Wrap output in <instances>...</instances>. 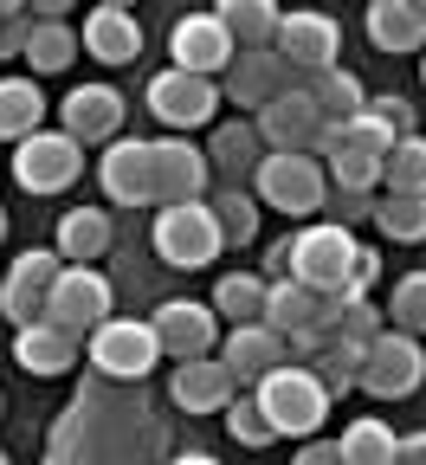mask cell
I'll return each instance as SVG.
<instances>
[{
  "mask_svg": "<svg viewBox=\"0 0 426 465\" xmlns=\"http://www.w3.org/2000/svg\"><path fill=\"white\" fill-rule=\"evenodd\" d=\"M253 401L265 407L278 440H317L323 420H330V388L317 381L311 362H278L272 375L253 381Z\"/></svg>",
  "mask_w": 426,
  "mask_h": 465,
  "instance_id": "cell-1",
  "label": "cell"
},
{
  "mask_svg": "<svg viewBox=\"0 0 426 465\" xmlns=\"http://www.w3.org/2000/svg\"><path fill=\"white\" fill-rule=\"evenodd\" d=\"M253 201H265L291 220H311L330 201V168L303 149H265V162L253 168Z\"/></svg>",
  "mask_w": 426,
  "mask_h": 465,
  "instance_id": "cell-2",
  "label": "cell"
},
{
  "mask_svg": "<svg viewBox=\"0 0 426 465\" xmlns=\"http://www.w3.org/2000/svg\"><path fill=\"white\" fill-rule=\"evenodd\" d=\"M155 252H162V265H174V272L213 265V259L226 252V232H220L213 207H207V201H168V207L155 213Z\"/></svg>",
  "mask_w": 426,
  "mask_h": 465,
  "instance_id": "cell-3",
  "label": "cell"
},
{
  "mask_svg": "<svg viewBox=\"0 0 426 465\" xmlns=\"http://www.w3.org/2000/svg\"><path fill=\"white\" fill-rule=\"evenodd\" d=\"M84 356L97 375H116V381H143L155 362H162V336L149 317H104L91 336H84Z\"/></svg>",
  "mask_w": 426,
  "mask_h": 465,
  "instance_id": "cell-4",
  "label": "cell"
},
{
  "mask_svg": "<svg viewBox=\"0 0 426 465\" xmlns=\"http://www.w3.org/2000/svg\"><path fill=\"white\" fill-rule=\"evenodd\" d=\"M420 381H426V349L407 330H381L369 342V356H362V375H355V388L375 401H407V394H420Z\"/></svg>",
  "mask_w": 426,
  "mask_h": 465,
  "instance_id": "cell-5",
  "label": "cell"
},
{
  "mask_svg": "<svg viewBox=\"0 0 426 465\" xmlns=\"http://www.w3.org/2000/svg\"><path fill=\"white\" fill-rule=\"evenodd\" d=\"M84 174V143L65 130H33L26 143H14V182L26 194H65Z\"/></svg>",
  "mask_w": 426,
  "mask_h": 465,
  "instance_id": "cell-6",
  "label": "cell"
},
{
  "mask_svg": "<svg viewBox=\"0 0 426 465\" xmlns=\"http://www.w3.org/2000/svg\"><path fill=\"white\" fill-rule=\"evenodd\" d=\"M355 232L349 226H336V220H317V226H303V232H291V278L297 284H311L317 298L323 291H342L349 284V259H355Z\"/></svg>",
  "mask_w": 426,
  "mask_h": 465,
  "instance_id": "cell-7",
  "label": "cell"
},
{
  "mask_svg": "<svg viewBox=\"0 0 426 465\" xmlns=\"http://www.w3.org/2000/svg\"><path fill=\"white\" fill-rule=\"evenodd\" d=\"M284 91H303V72L291 65L278 45H253V52H239L233 65H226V84H220V97H233L239 110H265V104H272V97H284Z\"/></svg>",
  "mask_w": 426,
  "mask_h": 465,
  "instance_id": "cell-8",
  "label": "cell"
},
{
  "mask_svg": "<svg viewBox=\"0 0 426 465\" xmlns=\"http://www.w3.org/2000/svg\"><path fill=\"white\" fill-rule=\"evenodd\" d=\"M143 97H149V110H155L162 130H207L213 110H220V84H213V78H194V72H181V65L155 72Z\"/></svg>",
  "mask_w": 426,
  "mask_h": 465,
  "instance_id": "cell-9",
  "label": "cell"
},
{
  "mask_svg": "<svg viewBox=\"0 0 426 465\" xmlns=\"http://www.w3.org/2000/svg\"><path fill=\"white\" fill-rule=\"evenodd\" d=\"M58 272H65V259H58V252H45V246H26V252L14 259L7 284H0V317H7L14 330H26V323H45V298H52Z\"/></svg>",
  "mask_w": 426,
  "mask_h": 465,
  "instance_id": "cell-10",
  "label": "cell"
},
{
  "mask_svg": "<svg viewBox=\"0 0 426 465\" xmlns=\"http://www.w3.org/2000/svg\"><path fill=\"white\" fill-rule=\"evenodd\" d=\"M233 58H239V45H233V33L220 26V14H181V20L168 26V65H181V72L220 78Z\"/></svg>",
  "mask_w": 426,
  "mask_h": 465,
  "instance_id": "cell-11",
  "label": "cell"
},
{
  "mask_svg": "<svg viewBox=\"0 0 426 465\" xmlns=\"http://www.w3.org/2000/svg\"><path fill=\"white\" fill-rule=\"evenodd\" d=\"M97 182L116 207H155V149L136 143V136H116L104 143V162H97Z\"/></svg>",
  "mask_w": 426,
  "mask_h": 465,
  "instance_id": "cell-12",
  "label": "cell"
},
{
  "mask_svg": "<svg viewBox=\"0 0 426 465\" xmlns=\"http://www.w3.org/2000/svg\"><path fill=\"white\" fill-rule=\"evenodd\" d=\"M110 317V278L97 265H65L52 284V298H45V323H65V330H97Z\"/></svg>",
  "mask_w": 426,
  "mask_h": 465,
  "instance_id": "cell-13",
  "label": "cell"
},
{
  "mask_svg": "<svg viewBox=\"0 0 426 465\" xmlns=\"http://www.w3.org/2000/svg\"><path fill=\"white\" fill-rule=\"evenodd\" d=\"M149 323L162 336V356H174V362L213 356V342H220V311L213 304H194V298H168Z\"/></svg>",
  "mask_w": 426,
  "mask_h": 465,
  "instance_id": "cell-14",
  "label": "cell"
},
{
  "mask_svg": "<svg viewBox=\"0 0 426 465\" xmlns=\"http://www.w3.org/2000/svg\"><path fill=\"white\" fill-rule=\"evenodd\" d=\"M124 91L116 84H78L65 91V104H58V130L78 136V143H116V130H124Z\"/></svg>",
  "mask_w": 426,
  "mask_h": 465,
  "instance_id": "cell-15",
  "label": "cell"
},
{
  "mask_svg": "<svg viewBox=\"0 0 426 465\" xmlns=\"http://www.w3.org/2000/svg\"><path fill=\"white\" fill-rule=\"evenodd\" d=\"M297 72H323V65H336V52H342V26L330 20V14H317V7H297V14H284L278 20V39H272Z\"/></svg>",
  "mask_w": 426,
  "mask_h": 465,
  "instance_id": "cell-16",
  "label": "cell"
},
{
  "mask_svg": "<svg viewBox=\"0 0 426 465\" xmlns=\"http://www.w3.org/2000/svg\"><path fill=\"white\" fill-rule=\"evenodd\" d=\"M168 394H174L181 414H226L233 394H239V375H233L220 356H194V362H174Z\"/></svg>",
  "mask_w": 426,
  "mask_h": 465,
  "instance_id": "cell-17",
  "label": "cell"
},
{
  "mask_svg": "<svg viewBox=\"0 0 426 465\" xmlns=\"http://www.w3.org/2000/svg\"><path fill=\"white\" fill-rule=\"evenodd\" d=\"M155 149V194H162V207L168 201H207V149L194 143V136H162V143H149Z\"/></svg>",
  "mask_w": 426,
  "mask_h": 465,
  "instance_id": "cell-18",
  "label": "cell"
},
{
  "mask_svg": "<svg viewBox=\"0 0 426 465\" xmlns=\"http://www.w3.org/2000/svg\"><path fill=\"white\" fill-rule=\"evenodd\" d=\"M220 362L239 375V388H253L259 375H272V369L291 362V356H284V336L259 317V323H233V330L220 336Z\"/></svg>",
  "mask_w": 426,
  "mask_h": 465,
  "instance_id": "cell-19",
  "label": "cell"
},
{
  "mask_svg": "<svg viewBox=\"0 0 426 465\" xmlns=\"http://www.w3.org/2000/svg\"><path fill=\"white\" fill-rule=\"evenodd\" d=\"M78 356H84V330H65V323H26V330H14V362L26 375H65Z\"/></svg>",
  "mask_w": 426,
  "mask_h": 465,
  "instance_id": "cell-20",
  "label": "cell"
},
{
  "mask_svg": "<svg viewBox=\"0 0 426 465\" xmlns=\"http://www.w3.org/2000/svg\"><path fill=\"white\" fill-rule=\"evenodd\" d=\"M259 136H265V149H303L311 155V143H317V130H323V116H317V104L303 97V91H284V97H272L259 116Z\"/></svg>",
  "mask_w": 426,
  "mask_h": 465,
  "instance_id": "cell-21",
  "label": "cell"
},
{
  "mask_svg": "<svg viewBox=\"0 0 426 465\" xmlns=\"http://www.w3.org/2000/svg\"><path fill=\"white\" fill-rule=\"evenodd\" d=\"M78 39H84V52L97 65H130V58H143V26H136L130 7H91Z\"/></svg>",
  "mask_w": 426,
  "mask_h": 465,
  "instance_id": "cell-22",
  "label": "cell"
},
{
  "mask_svg": "<svg viewBox=\"0 0 426 465\" xmlns=\"http://www.w3.org/2000/svg\"><path fill=\"white\" fill-rule=\"evenodd\" d=\"M265 162V136H259V124H213V136H207V168L220 174L226 188H239V182H253V168Z\"/></svg>",
  "mask_w": 426,
  "mask_h": 465,
  "instance_id": "cell-23",
  "label": "cell"
},
{
  "mask_svg": "<svg viewBox=\"0 0 426 465\" xmlns=\"http://www.w3.org/2000/svg\"><path fill=\"white\" fill-rule=\"evenodd\" d=\"M303 97L317 104L323 124H349L355 110H369V84L342 65H323V72H303Z\"/></svg>",
  "mask_w": 426,
  "mask_h": 465,
  "instance_id": "cell-24",
  "label": "cell"
},
{
  "mask_svg": "<svg viewBox=\"0 0 426 465\" xmlns=\"http://www.w3.org/2000/svg\"><path fill=\"white\" fill-rule=\"evenodd\" d=\"M110 252V213L104 207H72L58 220V259L65 265H97Z\"/></svg>",
  "mask_w": 426,
  "mask_h": 465,
  "instance_id": "cell-25",
  "label": "cell"
},
{
  "mask_svg": "<svg viewBox=\"0 0 426 465\" xmlns=\"http://www.w3.org/2000/svg\"><path fill=\"white\" fill-rule=\"evenodd\" d=\"M369 45L381 52H426V20L407 0H369Z\"/></svg>",
  "mask_w": 426,
  "mask_h": 465,
  "instance_id": "cell-26",
  "label": "cell"
},
{
  "mask_svg": "<svg viewBox=\"0 0 426 465\" xmlns=\"http://www.w3.org/2000/svg\"><path fill=\"white\" fill-rule=\"evenodd\" d=\"M213 14H220V26L233 33V45H239V52L272 45V39H278V20H284L278 0H220Z\"/></svg>",
  "mask_w": 426,
  "mask_h": 465,
  "instance_id": "cell-27",
  "label": "cell"
},
{
  "mask_svg": "<svg viewBox=\"0 0 426 465\" xmlns=\"http://www.w3.org/2000/svg\"><path fill=\"white\" fill-rule=\"evenodd\" d=\"M45 124V91L33 78H0V143H26Z\"/></svg>",
  "mask_w": 426,
  "mask_h": 465,
  "instance_id": "cell-28",
  "label": "cell"
},
{
  "mask_svg": "<svg viewBox=\"0 0 426 465\" xmlns=\"http://www.w3.org/2000/svg\"><path fill=\"white\" fill-rule=\"evenodd\" d=\"M84 52V39L72 33V20H33V39H26V65L33 78H58Z\"/></svg>",
  "mask_w": 426,
  "mask_h": 465,
  "instance_id": "cell-29",
  "label": "cell"
},
{
  "mask_svg": "<svg viewBox=\"0 0 426 465\" xmlns=\"http://www.w3.org/2000/svg\"><path fill=\"white\" fill-rule=\"evenodd\" d=\"M265 272H226L220 284H213V311H220V323H259L265 317Z\"/></svg>",
  "mask_w": 426,
  "mask_h": 465,
  "instance_id": "cell-30",
  "label": "cell"
},
{
  "mask_svg": "<svg viewBox=\"0 0 426 465\" xmlns=\"http://www.w3.org/2000/svg\"><path fill=\"white\" fill-rule=\"evenodd\" d=\"M336 452H342V465H394L401 459V433L388 420H349Z\"/></svg>",
  "mask_w": 426,
  "mask_h": 465,
  "instance_id": "cell-31",
  "label": "cell"
},
{
  "mask_svg": "<svg viewBox=\"0 0 426 465\" xmlns=\"http://www.w3.org/2000/svg\"><path fill=\"white\" fill-rule=\"evenodd\" d=\"M265 323H272L278 336L317 323V291L297 284V278H272V284H265Z\"/></svg>",
  "mask_w": 426,
  "mask_h": 465,
  "instance_id": "cell-32",
  "label": "cell"
},
{
  "mask_svg": "<svg viewBox=\"0 0 426 465\" xmlns=\"http://www.w3.org/2000/svg\"><path fill=\"white\" fill-rule=\"evenodd\" d=\"M381 194H426V136H401L381 155Z\"/></svg>",
  "mask_w": 426,
  "mask_h": 465,
  "instance_id": "cell-33",
  "label": "cell"
},
{
  "mask_svg": "<svg viewBox=\"0 0 426 465\" xmlns=\"http://www.w3.org/2000/svg\"><path fill=\"white\" fill-rule=\"evenodd\" d=\"M375 226L401 246L426 240V194H375Z\"/></svg>",
  "mask_w": 426,
  "mask_h": 465,
  "instance_id": "cell-34",
  "label": "cell"
},
{
  "mask_svg": "<svg viewBox=\"0 0 426 465\" xmlns=\"http://www.w3.org/2000/svg\"><path fill=\"white\" fill-rule=\"evenodd\" d=\"M213 220H220V232H226V246H246V240H259V201H253V188H213Z\"/></svg>",
  "mask_w": 426,
  "mask_h": 465,
  "instance_id": "cell-35",
  "label": "cell"
},
{
  "mask_svg": "<svg viewBox=\"0 0 426 465\" xmlns=\"http://www.w3.org/2000/svg\"><path fill=\"white\" fill-rule=\"evenodd\" d=\"M323 168H330V188H349V194H381V155H369V149H336Z\"/></svg>",
  "mask_w": 426,
  "mask_h": 465,
  "instance_id": "cell-36",
  "label": "cell"
},
{
  "mask_svg": "<svg viewBox=\"0 0 426 465\" xmlns=\"http://www.w3.org/2000/svg\"><path fill=\"white\" fill-rule=\"evenodd\" d=\"M362 356H369V349H362V342H349V336H336V342L323 349V356L311 362V369H317V381L330 388V401L355 388V375H362Z\"/></svg>",
  "mask_w": 426,
  "mask_h": 465,
  "instance_id": "cell-37",
  "label": "cell"
},
{
  "mask_svg": "<svg viewBox=\"0 0 426 465\" xmlns=\"http://www.w3.org/2000/svg\"><path fill=\"white\" fill-rule=\"evenodd\" d=\"M226 433H233L239 446H272V440H278L272 420H265V407L253 401V388H239V394H233V407H226Z\"/></svg>",
  "mask_w": 426,
  "mask_h": 465,
  "instance_id": "cell-38",
  "label": "cell"
},
{
  "mask_svg": "<svg viewBox=\"0 0 426 465\" xmlns=\"http://www.w3.org/2000/svg\"><path fill=\"white\" fill-rule=\"evenodd\" d=\"M388 317H394V330H407V336H426V272H407V278L394 284V298H388Z\"/></svg>",
  "mask_w": 426,
  "mask_h": 465,
  "instance_id": "cell-39",
  "label": "cell"
},
{
  "mask_svg": "<svg viewBox=\"0 0 426 465\" xmlns=\"http://www.w3.org/2000/svg\"><path fill=\"white\" fill-rule=\"evenodd\" d=\"M342 136H349L342 149H369V155H388V149L401 143V136H394V130L381 124V116H375V110H355V116H349V124H342Z\"/></svg>",
  "mask_w": 426,
  "mask_h": 465,
  "instance_id": "cell-40",
  "label": "cell"
},
{
  "mask_svg": "<svg viewBox=\"0 0 426 465\" xmlns=\"http://www.w3.org/2000/svg\"><path fill=\"white\" fill-rule=\"evenodd\" d=\"M336 330H342L349 342H362V349H369V342L381 336V311H375V298H342V311H336Z\"/></svg>",
  "mask_w": 426,
  "mask_h": 465,
  "instance_id": "cell-41",
  "label": "cell"
},
{
  "mask_svg": "<svg viewBox=\"0 0 426 465\" xmlns=\"http://www.w3.org/2000/svg\"><path fill=\"white\" fill-rule=\"evenodd\" d=\"M323 220H336V226H362V220H375V194H349V188H330V201H323Z\"/></svg>",
  "mask_w": 426,
  "mask_h": 465,
  "instance_id": "cell-42",
  "label": "cell"
},
{
  "mask_svg": "<svg viewBox=\"0 0 426 465\" xmlns=\"http://www.w3.org/2000/svg\"><path fill=\"white\" fill-rule=\"evenodd\" d=\"M381 278V252L375 246H355V259H349V284L336 291V298H369V284Z\"/></svg>",
  "mask_w": 426,
  "mask_h": 465,
  "instance_id": "cell-43",
  "label": "cell"
},
{
  "mask_svg": "<svg viewBox=\"0 0 426 465\" xmlns=\"http://www.w3.org/2000/svg\"><path fill=\"white\" fill-rule=\"evenodd\" d=\"M26 39H33V14L0 20V65H7V58H26Z\"/></svg>",
  "mask_w": 426,
  "mask_h": 465,
  "instance_id": "cell-44",
  "label": "cell"
},
{
  "mask_svg": "<svg viewBox=\"0 0 426 465\" xmlns=\"http://www.w3.org/2000/svg\"><path fill=\"white\" fill-rule=\"evenodd\" d=\"M369 110L381 116L394 136H413V110H407V97H369Z\"/></svg>",
  "mask_w": 426,
  "mask_h": 465,
  "instance_id": "cell-45",
  "label": "cell"
},
{
  "mask_svg": "<svg viewBox=\"0 0 426 465\" xmlns=\"http://www.w3.org/2000/svg\"><path fill=\"white\" fill-rule=\"evenodd\" d=\"M291 465H342V452H336V440H303Z\"/></svg>",
  "mask_w": 426,
  "mask_h": 465,
  "instance_id": "cell-46",
  "label": "cell"
},
{
  "mask_svg": "<svg viewBox=\"0 0 426 465\" xmlns=\"http://www.w3.org/2000/svg\"><path fill=\"white\" fill-rule=\"evenodd\" d=\"M265 278H291V232L265 246Z\"/></svg>",
  "mask_w": 426,
  "mask_h": 465,
  "instance_id": "cell-47",
  "label": "cell"
},
{
  "mask_svg": "<svg viewBox=\"0 0 426 465\" xmlns=\"http://www.w3.org/2000/svg\"><path fill=\"white\" fill-rule=\"evenodd\" d=\"M72 7H78V0H26V14H33V20H65Z\"/></svg>",
  "mask_w": 426,
  "mask_h": 465,
  "instance_id": "cell-48",
  "label": "cell"
},
{
  "mask_svg": "<svg viewBox=\"0 0 426 465\" xmlns=\"http://www.w3.org/2000/svg\"><path fill=\"white\" fill-rule=\"evenodd\" d=\"M394 465H426V433H401V459Z\"/></svg>",
  "mask_w": 426,
  "mask_h": 465,
  "instance_id": "cell-49",
  "label": "cell"
},
{
  "mask_svg": "<svg viewBox=\"0 0 426 465\" xmlns=\"http://www.w3.org/2000/svg\"><path fill=\"white\" fill-rule=\"evenodd\" d=\"M168 465H220V459H213V452H174Z\"/></svg>",
  "mask_w": 426,
  "mask_h": 465,
  "instance_id": "cell-50",
  "label": "cell"
},
{
  "mask_svg": "<svg viewBox=\"0 0 426 465\" xmlns=\"http://www.w3.org/2000/svg\"><path fill=\"white\" fill-rule=\"evenodd\" d=\"M14 14H26V0H0V20H14Z\"/></svg>",
  "mask_w": 426,
  "mask_h": 465,
  "instance_id": "cell-51",
  "label": "cell"
},
{
  "mask_svg": "<svg viewBox=\"0 0 426 465\" xmlns=\"http://www.w3.org/2000/svg\"><path fill=\"white\" fill-rule=\"evenodd\" d=\"M91 7H136V0H91Z\"/></svg>",
  "mask_w": 426,
  "mask_h": 465,
  "instance_id": "cell-52",
  "label": "cell"
},
{
  "mask_svg": "<svg viewBox=\"0 0 426 465\" xmlns=\"http://www.w3.org/2000/svg\"><path fill=\"white\" fill-rule=\"evenodd\" d=\"M407 7H413V14H420V20H426V0H407Z\"/></svg>",
  "mask_w": 426,
  "mask_h": 465,
  "instance_id": "cell-53",
  "label": "cell"
},
{
  "mask_svg": "<svg viewBox=\"0 0 426 465\" xmlns=\"http://www.w3.org/2000/svg\"><path fill=\"white\" fill-rule=\"evenodd\" d=\"M0 240H7V207H0Z\"/></svg>",
  "mask_w": 426,
  "mask_h": 465,
  "instance_id": "cell-54",
  "label": "cell"
},
{
  "mask_svg": "<svg viewBox=\"0 0 426 465\" xmlns=\"http://www.w3.org/2000/svg\"><path fill=\"white\" fill-rule=\"evenodd\" d=\"M420 78H426V52H420Z\"/></svg>",
  "mask_w": 426,
  "mask_h": 465,
  "instance_id": "cell-55",
  "label": "cell"
},
{
  "mask_svg": "<svg viewBox=\"0 0 426 465\" xmlns=\"http://www.w3.org/2000/svg\"><path fill=\"white\" fill-rule=\"evenodd\" d=\"M0 414H7V394H0Z\"/></svg>",
  "mask_w": 426,
  "mask_h": 465,
  "instance_id": "cell-56",
  "label": "cell"
},
{
  "mask_svg": "<svg viewBox=\"0 0 426 465\" xmlns=\"http://www.w3.org/2000/svg\"><path fill=\"white\" fill-rule=\"evenodd\" d=\"M0 465H7V452H0Z\"/></svg>",
  "mask_w": 426,
  "mask_h": 465,
  "instance_id": "cell-57",
  "label": "cell"
},
{
  "mask_svg": "<svg viewBox=\"0 0 426 465\" xmlns=\"http://www.w3.org/2000/svg\"><path fill=\"white\" fill-rule=\"evenodd\" d=\"M362 7H369V0H362Z\"/></svg>",
  "mask_w": 426,
  "mask_h": 465,
  "instance_id": "cell-58",
  "label": "cell"
}]
</instances>
